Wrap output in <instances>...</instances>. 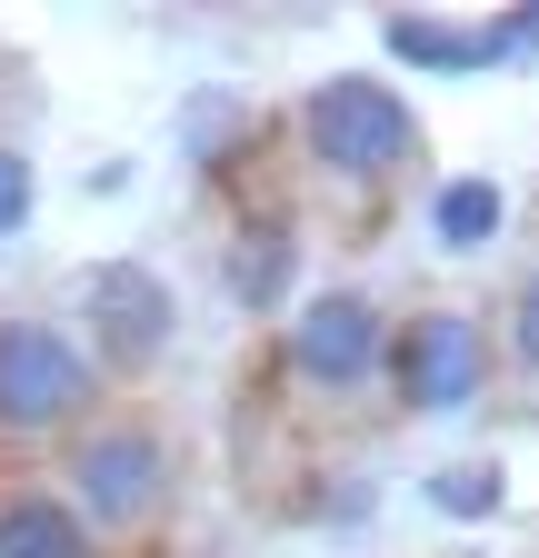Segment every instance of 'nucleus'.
Returning a JSON list of instances; mask_svg holds the SVG:
<instances>
[{
	"instance_id": "f257e3e1",
	"label": "nucleus",
	"mask_w": 539,
	"mask_h": 558,
	"mask_svg": "<svg viewBox=\"0 0 539 558\" xmlns=\"http://www.w3.org/2000/svg\"><path fill=\"white\" fill-rule=\"evenodd\" d=\"M300 120H310V150H320L330 170H350V180H380V170H399V160L420 150L410 100L380 90L370 70H340V81H320Z\"/></svg>"
},
{
	"instance_id": "f03ea898",
	"label": "nucleus",
	"mask_w": 539,
	"mask_h": 558,
	"mask_svg": "<svg viewBox=\"0 0 539 558\" xmlns=\"http://www.w3.org/2000/svg\"><path fill=\"white\" fill-rule=\"evenodd\" d=\"M91 399V360L50 319H0V429H60Z\"/></svg>"
},
{
	"instance_id": "7ed1b4c3",
	"label": "nucleus",
	"mask_w": 539,
	"mask_h": 558,
	"mask_svg": "<svg viewBox=\"0 0 539 558\" xmlns=\"http://www.w3.org/2000/svg\"><path fill=\"white\" fill-rule=\"evenodd\" d=\"M71 488H81V509L100 529H130V519H151L160 509V488H170V449L151 429H91L71 449Z\"/></svg>"
},
{
	"instance_id": "20e7f679",
	"label": "nucleus",
	"mask_w": 539,
	"mask_h": 558,
	"mask_svg": "<svg viewBox=\"0 0 539 558\" xmlns=\"http://www.w3.org/2000/svg\"><path fill=\"white\" fill-rule=\"evenodd\" d=\"M81 310H91V329H100V349L120 369H151L160 349H170V279H151L141 259H100V269H81Z\"/></svg>"
},
{
	"instance_id": "39448f33",
	"label": "nucleus",
	"mask_w": 539,
	"mask_h": 558,
	"mask_svg": "<svg viewBox=\"0 0 539 558\" xmlns=\"http://www.w3.org/2000/svg\"><path fill=\"white\" fill-rule=\"evenodd\" d=\"M390 369H399V399L440 418V409H469V389H480V369H490V349H480V329H469L459 310H430V319L399 329Z\"/></svg>"
},
{
	"instance_id": "423d86ee",
	"label": "nucleus",
	"mask_w": 539,
	"mask_h": 558,
	"mask_svg": "<svg viewBox=\"0 0 539 558\" xmlns=\"http://www.w3.org/2000/svg\"><path fill=\"white\" fill-rule=\"evenodd\" d=\"M290 369H300V379H320V389L370 379V369H380V310H370L360 290L310 300V310H300V329H290Z\"/></svg>"
},
{
	"instance_id": "0eeeda50",
	"label": "nucleus",
	"mask_w": 539,
	"mask_h": 558,
	"mask_svg": "<svg viewBox=\"0 0 539 558\" xmlns=\"http://www.w3.org/2000/svg\"><path fill=\"white\" fill-rule=\"evenodd\" d=\"M0 558H91L71 499H11L0 509Z\"/></svg>"
},
{
	"instance_id": "6e6552de",
	"label": "nucleus",
	"mask_w": 539,
	"mask_h": 558,
	"mask_svg": "<svg viewBox=\"0 0 539 558\" xmlns=\"http://www.w3.org/2000/svg\"><path fill=\"white\" fill-rule=\"evenodd\" d=\"M390 50L420 60V70H480V60H510L500 31H440V21H390Z\"/></svg>"
},
{
	"instance_id": "1a4fd4ad",
	"label": "nucleus",
	"mask_w": 539,
	"mask_h": 558,
	"mask_svg": "<svg viewBox=\"0 0 539 558\" xmlns=\"http://www.w3.org/2000/svg\"><path fill=\"white\" fill-rule=\"evenodd\" d=\"M230 290H240L250 310H270V300L290 290V230H280V220L240 230V250H230Z\"/></svg>"
},
{
	"instance_id": "9d476101",
	"label": "nucleus",
	"mask_w": 539,
	"mask_h": 558,
	"mask_svg": "<svg viewBox=\"0 0 539 558\" xmlns=\"http://www.w3.org/2000/svg\"><path fill=\"white\" fill-rule=\"evenodd\" d=\"M500 220H510L500 180H450V190H440V209H430V230H440L450 250H480V240H490Z\"/></svg>"
},
{
	"instance_id": "9b49d317",
	"label": "nucleus",
	"mask_w": 539,
	"mask_h": 558,
	"mask_svg": "<svg viewBox=\"0 0 539 558\" xmlns=\"http://www.w3.org/2000/svg\"><path fill=\"white\" fill-rule=\"evenodd\" d=\"M500 488H510V478H500L490 459H459V469L430 478V499H440L450 519H490V509H500Z\"/></svg>"
},
{
	"instance_id": "f8f14e48",
	"label": "nucleus",
	"mask_w": 539,
	"mask_h": 558,
	"mask_svg": "<svg viewBox=\"0 0 539 558\" xmlns=\"http://www.w3.org/2000/svg\"><path fill=\"white\" fill-rule=\"evenodd\" d=\"M21 220H31V160H21V150H0V240H11Z\"/></svg>"
},
{
	"instance_id": "ddd939ff",
	"label": "nucleus",
	"mask_w": 539,
	"mask_h": 558,
	"mask_svg": "<svg viewBox=\"0 0 539 558\" xmlns=\"http://www.w3.org/2000/svg\"><path fill=\"white\" fill-rule=\"evenodd\" d=\"M510 349L539 369V279H519V310H510Z\"/></svg>"
}]
</instances>
